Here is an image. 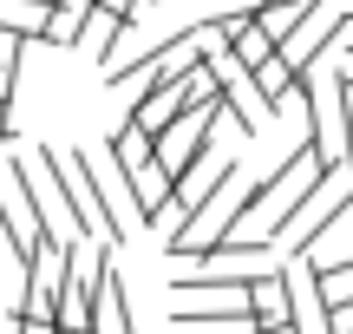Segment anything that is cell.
Returning <instances> with one entry per match:
<instances>
[{
  "label": "cell",
  "mask_w": 353,
  "mask_h": 334,
  "mask_svg": "<svg viewBox=\"0 0 353 334\" xmlns=\"http://www.w3.org/2000/svg\"><path fill=\"white\" fill-rule=\"evenodd\" d=\"M112 151H118V164H125L131 190H138V223H144V230H164V223H170V184L176 177L157 164V138L125 118V125L112 131Z\"/></svg>",
  "instance_id": "cell-1"
},
{
  "label": "cell",
  "mask_w": 353,
  "mask_h": 334,
  "mask_svg": "<svg viewBox=\"0 0 353 334\" xmlns=\"http://www.w3.org/2000/svg\"><path fill=\"white\" fill-rule=\"evenodd\" d=\"M0 243L13 249V262H33L39 243H46V223L33 210V184H26V157H7L0 164Z\"/></svg>",
  "instance_id": "cell-2"
},
{
  "label": "cell",
  "mask_w": 353,
  "mask_h": 334,
  "mask_svg": "<svg viewBox=\"0 0 353 334\" xmlns=\"http://www.w3.org/2000/svg\"><path fill=\"white\" fill-rule=\"evenodd\" d=\"M288 308H294V328L301 334H341L334 328V302H327V282H321V262L314 249H288Z\"/></svg>",
  "instance_id": "cell-3"
},
{
  "label": "cell",
  "mask_w": 353,
  "mask_h": 334,
  "mask_svg": "<svg viewBox=\"0 0 353 334\" xmlns=\"http://www.w3.org/2000/svg\"><path fill=\"white\" fill-rule=\"evenodd\" d=\"M79 157H85L92 184H99L105 210H112V230H118V243H131V236H138L144 223H138V190H131L125 164H118V151H112V144H79Z\"/></svg>",
  "instance_id": "cell-4"
},
{
  "label": "cell",
  "mask_w": 353,
  "mask_h": 334,
  "mask_svg": "<svg viewBox=\"0 0 353 334\" xmlns=\"http://www.w3.org/2000/svg\"><path fill=\"white\" fill-rule=\"evenodd\" d=\"M216 118H223V105H183V112L170 118L164 131H157V164L170 170V177H183L196 157H210V131Z\"/></svg>",
  "instance_id": "cell-5"
},
{
  "label": "cell",
  "mask_w": 353,
  "mask_h": 334,
  "mask_svg": "<svg viewBox=\"0 0 353 334\" xmlns=\"http://www.w3.org/2000/svg\"><path fill=\"white\" fill-rule=\"evenodd\" d=\"M341 20H347V13H334L327 0H307V13L288 26V33H281V59H288L294 72H307V66H314L321 52L341 39Z\"/></svg>",
  "instance_id": "cell-6"
},
{
  "label": "cell",
  "mask_w": 353,
  "mask_h": 334,
  "mask_svg": "<svg viewBox=\"0 0 353 334\" xmlns=\"http://www.w3.org/2000/svg\"><path fill=\"white\" fill-rule=\"evenodd\" d=\"M223 184H236V164H229V157H223V164H203V157H196V164L170 184V230H176V223H190L216 190H223Z\"/></svg>",
  "instance_id": "cell-7"
},
{
  "label": "cell",
  "mask_w": 353,
  "mask_h": 334,
  "mask_svg": "<svg viewBox=\"0 0 353 334\" xmlns=\"http://www.w3.org/2000/svg\"><path fill=\"white\" fill-rule=\"evenodd\" d=\"M125 26H131V20H118L112 7H99V0H92L85 26H79V52H85L92 66H112V59H118V39H125Z\"/></svg>",
  "instance_id": "cell-8"
},
{
  "label": "cell",
  "mask_w": 353,
  "mask_h": 334,
  "mask_svg": "<svg viewBox=\"0 0 353 334\" xmlns=\"http://www.w3.org/2000/svg\"><path fill=\"white\" fill-rule=\"evenodd\" d=\"M275 46H281V39L268 33V20H262V13H242V20H236V33H229V52H236L249 72H255V66H262Z\"/></svg>",
  "instance_id": "cell-9"
},
{
  "label": "cell",
  "mask_w": 353,
  "mask_h": 334,
  "mask_svg": "<svg viewBox=\"0 0 353 334\" xmlns=\"http://www.w3.org/2000/svg\"><path fill=\"white\" fill-rule=\"evenodd\" d=\"M294 79H301V72H294V66L281 59V46L268 52L262 66H255V92H262V105H268V112H281V105L294 99Z\"/></svg>",
  "instance_id": "cell-10"
},
{
  "label": "cell",
  "mask_w": 353,
  "mask_h": 334,
  "mask_svg": "<svg viewBox=\"0 0 353 334\" xmlns=\"http://www.w3.org/2000/svg\"><path fill=\"white\" fill-rule=\"evenodd\" d=\"M85 13H92V0H52V7H46V26H39V39H46V46H79Z\"/></svg>",
  "instance_id": "cell-11"
},
{
  "label": "cell",
  "mask_w": 353,
  "mask_h": 334,
  "mask_svg": "<svg viewBox=\"0 0 353 334\" xmlns=\"http://www.w3.org/2000/svg\"><path fill=\"white\" fill-rule=\"evenodd\" d=\"M334 79H341V105H347V164H353V72L341 66Z\"/></svg>",
  "instance_id": "cell-12"
},
{
  "label": "cell",
  "mask_w": 353,
  "mask_h": 334,
  "mask_svg": "<svg viewBox=\"0 0 353 334\" xmlns=\"http://www.w3.org/2000/svg\"><path fill=\"white\" fill-rule=\"evenodd\" d=\"M13 86H20V66H0V105H13Z\"/></svg>",
  "instance_id": "cell-13"
},
{
  "label": "cell",
  "mask_w": 353,
  "mask_h": 334,
  "mask_svg": "<svg viewBox=\"0 0 353 334\" xmlns=\"http://www.w3.org/2000/svg\"><path fill=\"white\" fill-rule=\"evenodd\" d=\"M0 144H13V118H7V105H0Z\"/></svg>",
  "instance_id": "cell-14"
},
{
  "label": "cell",
  "mask_w": 353,
  "mask_h": 334,
  "mask_svg": "<svg viewBox=\"0 0 353 334\" xmlns=\"http://www.w3.org/2000/svg\"><path fill=\"white\" fill-rule=\"evenodd\" d=\"M341 46H353V13H347V20H341Z\"/></svg>",
  "instance_id": "cell-15"
},
{
  "label": "cell",
  "mask_w": 353,
  "mask_h": 334,
  "mask_svg": "<svg viewBox=\"0 0 353 334\" xmlns=\"http://www.w3.org/2000/svg\"><path fill=\"white\" fill-rule=\"evenodd\" d=\"M347 72H353V46H347Z\"/></svg>",
  "instance_id": "cell-16"
}]
</instances>
